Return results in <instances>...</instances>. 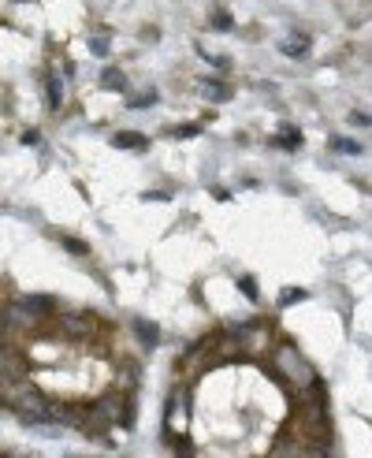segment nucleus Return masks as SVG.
<instances>
[{"label": "nucleus", "mask_w": 372, "mask_h": 458, "mask_svg": "<svg viewBox=\"0 0 372 458\" xmlns=\"http://www.w3.org/2000/svg\"><path fill=\"white\" fill-rule=\"evenodd\" d=\"M4 387H8V395H4L8 410H15L19 417H26V421H53L56 417V406H48L41 391L19 387V384H4Z\"/></svg>", "instance_id": "obj_1"}, {"label": "nucleus", "mask_w": 372, "mask_h": 458, "mask_svg": "<svg viewBox=\"0 0 372 458\" xmlns=\"http://www.w3.org/2000/svg\"><path fill=\"white\" fill-rule=\"evenodd\" d=\"M276 369L287 376V380H294V384H313L317 376H313V369L305 365V358L290 347V343H283V347L276 350Z\"/></svg>", "instance_id": "obj_2"}, {"label": "nucleus", "mask_w": 372, "mask_h": 458, "mask_svg": "<svg viewBox=\"0 0 372 458\" xmlns=\"http://www.w3.org/2000/svg\"><path fill=\"white\" fill-rule=\"evenodd\" d=\"M119 399H123V395H105V399H97V402L90 406L86 421L97 425V429H112V425H123V421H119ZM90 425H86V429H90Z\"/></svg>", "instance_id": "obj_3"}, {"label": "nucleus", "mask_w": 372, "mask_h": 458, "mask_svg": "<svg viewBox=\"0 0 372 458\" xmlns=\"http://www.w3.org/2000/svg\"><path fill=\"white\" fill-rule=\"evenodd\" d=\"M112 145H116V150H145V145H149V138L138 135V130H119V135L112 138Z\"/></svg>", "instance_id": "obj_4"}, {"label": "nucleus", "mask_w": 372, "mask_h": 458, "mask_svg": "<svg viewBox=\"0 0 372 458\" xmlns=\"http://www.w3.org/2000/svg\"><path fill=\"white\" fill-rule=\"evenodd\" d=\"M280 53L283 56H305V53H309V38H305V34H290V38L280 41Z\"/></svg>", "instance_id": "obj_5"}, {"label": "nucleus", "mask_w": 372, "mask_h": 458, "mask_svg": "<svg viewBox=\"0 0 372 458\" xmlns=\"http://www.w3.org/2000/svg\"><path fill=\"white\" fill-rule=\"evenodd\" d=\"M134 332H138V339L145 343V347H156V343H160V328H156V324L153 321H134Z\"/></svg>", "instance_id": "obj_6"}, {"label": "nucleus", "mask_w": 372, "mask_h": 458, "mask_svg": "<svg viewBox=\"0 0 372 458\" xmlns=\"http://www.w3.org/2000/svg\"><path fill=\"white\" fill-rule=\"evenodd\" d=\"M23 306L30 309V313H48V309H53V298H45V294H26Z\"/></svg>", "instance_id": "obj_7"}, {"label": "nucleus", "mask_w": 372, "mask_h": 458, "mask_svg": "<svg viewBox=\"0 0 372 458\" xmlns=\"http://www.w3.org/2000/svg\"><path fill=\"white\" fill-rule=\"evenodd\" d=\"M101 86H105V90H123L127 78H123V71H116V68H105V71H101Z\"/></svg>", "instance_id": "obj_8"}, {"label": "nucleus", "mask_w": 372, "mask_h": 458, "mask_svg": "<svg viewBox=\"0 0 372 458\" xmlns=\"http://www.w3.org/2000/svg\"><path fill=\"white\" fill-rule=\"evenodd\" d=\"M45 90H48V108H60L63 105V90H60V78L56 75H48V83H45Z\"/></svg>", "instance_id": "obj_9"}, {"label": "nucleus", "mask_w": 372, "mask_h": 458, "mask_svg": "<svg viewBox=\"0 0 372 458\" xmlns=\"http://www.w3.org/2000/svg\"><path fill=\"white\" fill-rule=\"evenodd\" d=\"M201 90H205V97H208V101H216V105H220V101H228V97H231V90L223 86V83H205Z\"/></svg>", "instance_id": "obj_10"}, {"label": "nucleus", "mask_w": 372, "mask_h": 458, "mask_svg": "<svg viewBox=\"0 0 372 458\" xmlns=\"http://www.w3.org/2000/svg\"><path fill=\"white\" fill-rule=\"evenodd\" d=\"M309 294H305L302 287H287L283 294H280V306H294V302H305Z\"/></svg>", "instance_id": "obj_11"}, {"label": "nucleus", "mask_w": 372, "mask_h": 458, "mask_svg": "<svg viewBox=\"0 0 372 458\" xmlns=\"http://www.w3.org/2000/svg\"><path fill=\"white\" fill-rule=\"evenodd\" d=\"M134 395H123V429H134Z\"/></svg>", "instance_id": "obj_12"}, {"label": "nucleus", "mask_w": 372, "mask_h": 458, "mask_svg": "<svg viewBox=\"0 0 372 458\" xmlns=\"http://www.w3.org/2000/svg\"><path fill=\"white\" fill-rule=\"evenodd\" d=\"M60 246H63V250H71V254H86V250H90L83 239H71V235H60Z\"/></svg>", "instance_id": "obj_13"}, {"label": "nucleus", "mask_w": 372, "mask_h": 458, "mask_svg": "<svg viewBox=\"0 0 372 458\" xmlns=\"http://www.w3.org/2000/svg\"><path fill=\"white\" fill-rule=\"evenodd\" d=\"M213 26H216V30H231L235 19H231V15L223 11V8H216V11H213Z\"/></svg>", "instance_id": "obj_14"}, {"label": "nucleus", "mask_w": 372, "mask_h": 458, "mask_svg": "<svg viewBox=\"0 0 372 458\" xmlns=\"http://www.w3.org/2000/svg\"><path fill=\"white\" fill-rule=\"evenodd\" d=\"M331 145L339 153H361V142H354V138H335Z\"/></svg>", "instance_id": "obj_15"}, {"label": "nucleus", "mask_w": 372, "mask_h": 458, "mask_svg": "<svg viewBox=\"0 0 372 458\" xmlns=\"http://www.w3.org/2000/svg\"><path fill=\"white\" fill-rule=\"evenodd\" d=\"M108 48H112V45H108V38H101V34L90 38V53H93V56H108Z\"/></svg>", "instance_id": "obj_16"}, {"label": "nucleus", "mask_w": 372, "mask_h": 458, "mask_svg": "<svg viewBox=\"0 0 372 458\" xmlns=\"http://www.w3.org/2000/svg\"><path fill=\"white\" fill-rule=\"evenodd\" d=\"M156 105V90H145L142 97H134V101H131V108H153Z\"/></svg>", "instance_id": "obj_17"}, {"label": "nucleus", "mask_w": 372, "mask_h": 458, "mask_svg": "<svg viewBox=\"0 0 372 458\" xmlns=\"http://www.w3.org/2000/svg\"><path fill=\"white\" fill-rule=\"evenodd\" d=\"M280 145L294 150V145H302V135H298V130H283V135H280Z\"/></svg>", "instance_id": "obj_18"}, {"label": "nucleus", "mask_w": 372, "mask_h": 458, "mask_svg": "<svg viewBox=\"0 0 372 458\" xmlns=\"http://www.w3.org/2000/svg\"><path fill=\"white\" fill-rule=\"evenodd\" d=\"M238 291L246 294V298H257V283L250 280V276H238Z\"/></svg>", "instance_id": "obj_19"}, {"label": "nucleus", "mask_w": 372, "mask_h": 458, "mask_svg": "<svg viewBox=\"0 0 372 458\" xmlns=\"http://www.w3.org/2000/svg\"><path fill=\"white\" fill-rule=\"evenodd\" d=\"M60 324H63L68 332H90V324H86V321H75V317H63Z\"/></svg>", "instance_id": "obj_20"}, {"label": "nucleus", "mask_w": 372, "mask_h": 458, "mask_svg": "<svg viewBox=\"0 0 372 458\" xmlns=\"http://www.w3.org/2000/svg\"><path fill=\"white\" fill-rule=\"evenodd\" d=\"M171 135H183V138H190V135H198V127H175Z\"/></svg>", "instance_id": "obj_21"}]
</instances>
